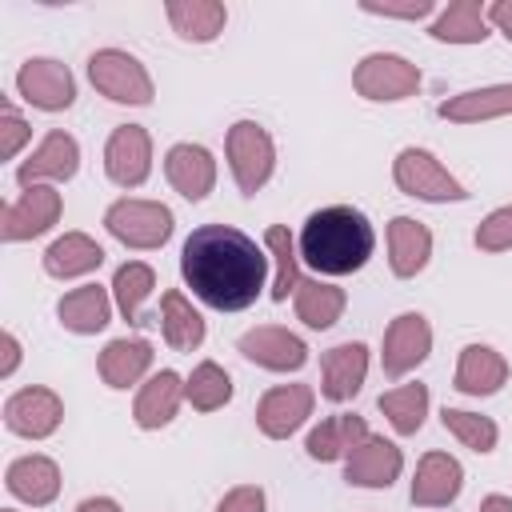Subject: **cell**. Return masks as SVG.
<instances>
[{
	"mask_svg": "<svg viewBox=\"0 0 512 512\" xmlns=\"http://www.w3.org/2000/svg\"><path fill=\"white\" fill-rule=\"evenodd\" d=\"M360 12H368V16H384V20H412V24H416V20L436 16L440 8H436V0H400V4H392V0H384V4L364 0Z\"/></svg>",
	"mask_w": 512,
	"mask_h": 512,
	"instance_id": "cell-39",
	"label": "cell"
},
{
	"mask_svg": "<svg viewBox=\"0 0 512 512\" xmlns=\"http://www.w3.org/2000/svg\"><path fill=\"white\" fill-rule=\"evenodd\" d=\"M4 488H8L16 500H24V504L44 508V504H52V500L60 496V464H56L52 456H40V452L20 456V460L8 464Z\"/></svg>",
	"mask_w": 512,
	"mask_h": 512,
	"instance_id": "cell-23",
	"label": "cell"
},
{
	"mask_svg": "<svg viewBox=\"0 0 512 512\" xmlns=\"http://www.w3.org/2000/svg\"><path fill=\"white\" fill-rule=\"evenodd\" d=\"M432 352V324L424 312H400L388 328H384V344H380V368L388 380H400L408 372H416Z\"/></svg>",
	"mask_w": 512,
	"mask_h": 512,
	"instance_id": "cell-10",
	"label": "cell"
},
{
	"mask_svg": "<svg viewBox=\"0 0 512 512\" xmlns=\"http://www.w3.org/2000/svg\"><path fill=\"white\" fill-rule=\"evenodd\" d=\"M428 36L440 40V44H484L492 36L488 4H480V0H452L448 8L436 12Z\"/></svg>",
	"mask_w": 512,
	"mask_h": 512,
	"instance_id": "cell-31",
	"label": "cell"
},
{
	"mask_svg": "<svg viewBox=\"0 0 512 512\" xmlns=\"http://www.w3.org/2000/svg\"><path fill=\"white\" fill-rule=\"evenodd\" d=\"M60 424H64V400H60L52 388H44V384L16 388V392L4 400V428H8L12 436L48 440Z\"/></svg>",
	"mask_w": 512,
	"mask_h": 512,
	"instance_id": "cell-11",
	"label": "cell"
},
{
	"mask_svg": "<svg viewBox=\"0 0 512 512\" xmlns=\"http://www.w3.org/2000/svg\"><path fill=\"white\" fill-rule=\"evenodd\" d=\"M104 228L112 240H120L124 248H136V252H152V248H164L176 232V216L168 204L160 200H140V196H120L108 204L104 212Z\"/></svg>",
	"mask_w": 512,
	"mask_h": 512,
	"instance_id": "cell-3",
	"label": "cell"
},
{
	"mask_svg": "<svg viewBox=\"0 0 512 512\" xmlns=\"http://www.w3.org/2000/svg\"><path fill=\"white\" fill-rule=\"evenodd\" d=\"M264 248H268L272 268H276V272H272V288H268V296H272L276 304H284V300L296 292V284L304 280V276H300V248H296L288 224H268V232H264Z\"/></svg>",
	"mask_w": 512,
	"mask_h": 512,
	"instance_id": "cell-34",
	"label": "cell"
},
{
	"mask_svg": "<svg viewBox=\"0 0 512 512\" xmlns=\"http://www.w3.org/2000/svg\"><path fill=\"white\" fill-rule=\"evenodd\" d=\"M476 512H512V496L492 492V496H484V500H480V508H476Z\"/></svg>",
	"mask_w": 512,
	"mask_h": 512,
	"instance_id": "cell-45",
	"label": "cell"
},
{
	"mask_svg": "<svg viewBox=\"0 0 512 512\" xmlns=\"http://www.w3.org/2000/svg\"><path fill=\"white\" fill-rule=\"evenodd\" d=\"M464 488V468L452 452H424L412 476V504L416 508H448Z\"/></svg>",
	"mask_w": 512,
	"mask_h": 512,
	"instance_id": "cell-19",
	"label": "cell"
},
{
	"mask_svg": "<svg viewBox=\"0 0 512 512\" xmlns=\"http://www.w3.org/2000/svg\"><path fill=\"white\" fill-rule=\"evenodd\" d=\"M4 512H16V508H4Z\"/></svg>",
	"mask_w": 512,
	"mask_h": 512,
	"instance_id": "cell-46",
	"label": "cell"
},
{
	"mask_svg": "<svg viewBox=\"0 0 512 512\" xmlns=\"http://www.w3.org/2000/svg\"><path fill=\"white\" fill-rule=\"evenodd\" d=\"M432 260V232L416 216H392L388 220V268L400 280H412Z\"/></svg>",
	"mask_w": 512,
	"mask_h": 512,
	"instance_id": "cell-22",
	"label": "cell"
},
{
	"mask_svg": "<svg viewBox=\"0 0 512 512\" xmlns=\"http://www.w3.org/2000/svg\"><path fill=\"white\" fill-rule=\"evenodd\" d=\"M108 288H112L116 312H120L128 324H144L140 304H144V300L152 296V288H156V272H152V264H144V260H128V264H120Z\"/></svg>",
	"mask_w": 512,
	"mask_h": 512,
	"instance_id": "cell-35",
	"label": "cell"
},
{
	"mask_svg": "<svg viewBox=\"0 0 512 512\" xmlns=\"http://www.w3.org/2000/svg\"><path fill=\"white\" fill-rule=\"evenodd\" d=\"M164 176H168V184H172L184 200L200 204V200L216 188V156H212L204 144L180 140V144H172V148L164 152Z\"/></svg>",
	"mask_w": 512,
	"mask_h": 512,
	"instance_id": "cell-18",
	"label": "cell"
},
{
	"mask_svg": "<svg viewBox=\"0 0 512 512\" xmlns=\"http://www.w3.org/2000/svg\"><path fill=\"white\" fill-rule=\"evenodd\" d=\"M184 400L196 412H216L232 400V376L216 364V360H200L188 376H184Z\"/></svg>",
	"mask_w": 512,
	"mask_h": 512,
	"instance_id": "cell-36",
	"label": "cell"
},
{
	"mask_svg": "<svg viewBox=\"0 0 512 512\" xmlns=\"http://www.w3.org/2000/svg\"><path fill=\"white\" fill-rule=\"evenodd\" d=\"M76 512H124L112 496H84L80 504H76Z\"/></svg>",
	"mask_w": 512,
	"mask_h": 512,
	"instance_id": "cell-44",
	"label": "cell"
},
{
	"mask_svg": "<svg viewBox=\"0 0 512 512\" xmlns=\"http://www.w3.org/2000/svg\"><path fill=\"white\" fill-rule=\"evenodd\" d=\"M440 424H444L448 436H456V440H460L464 448H472L476 456H488V452H496V444H500V428H496L492 416H480V412L448 408V404H444Z\"/></svg>",
	"mask_w": 512,
	"mask_h": 512,
	"instance_id": "cell-37",
	"label": "cell"
},
{
	"mask_svg": "<svg viewBox=\"0 0 512 512\" xmlns=\"http://www.w3.org/2000/svg\"><path fill=\"white\" fill-rule=\"evenodd\" d=\"M508 360L492 348V344H464L460 348V360H456V376H452V388L464 392V396H496L504 384H508Z\"/></svg>",
	"mask_w": 512,
	"mask_h": 512,
	"instance_id": "cell-21",
	"label": "cell"
},
{
	"mask_svg": "<svg viewBox=\"0 0 512 512\" xmlns=\"http://www.w3.org/2000/svg\"><path fill=\"white\" fill-rule=\"evenodd\" d=\"M216 512H268V496L260 484H236L216 500Z\"/></svg>",
	"mask_w": 512,
	"mask_h": 512,
	"instance_id": "cell-41",
	"label": "cell"
},
{
	"mask_svg": "<svg viewBox=\"0 0 512 512\" xmlns=\"http://www.w3.org/2000/svg\"><path fill=\"white\" fill-rule=\"evenodd\" d=\"M0 348H4V360H0V380H12L16 376V368H20V340H16V332H0Z\"/></svg>",
	"mask_w": 512,
	"mask_h": 512,
	"instance_id": "cell-42",
	"label": "cell"
},
{
	"mask_svg": "<svg viewBox=\"0 0 512 512\" xmlns=\"http://www.w3.org/2000/svg\"><path fill=\"white\" fill-rule=\"evenodd\" d=\"M76 172H80V144H76V136H68L64 128H52L28 152V160H20L16 180H20V188H32V184H64Z\"/></svg>",
	"mask_w": 512,
	"mask_h": 512,
	"instance_id": "cell-14",
	"label": "cell"
},
{
	"mask_svg": "<svg viewBox=\"0 0 512 512\" xmlns=\"http://www.w3.org/2000/svg\"><path fill=\"white\" fill-rule=\"evenodd\" d=\"M268 248L232 224H200L180 248V276L216 312H244L268 284Z\"/></svg>",
	"mask_w": 512,
	"mask_h": 512,
	"instance_id": "cell-1",
	"label": "cell"
},
{
	"mask_svg": "<svg viewBox=\"0 0 512 512\" xmlns=\"http://www.w3.org/2000/svg\"><path fill=\"white\" fill-rule=\"evenodd\" d=\"M16 92L24 96V104L40 112H64L76 100V76L68 64L52 56H28L16 68Z\"/></svg>",
	"mask_w": 512,
	"mask_h": 512,
	"instance_id": "cell-9",
	"label": "cell"
},
{
	"mask_svg": "<svg viewBox=\"0 0 512 512\" xmlns=\"http://www.w3.org/2000/svg\"><path fill=\"white\" fill-rule=\"evenodd\" d=\"M28 140H32L28 120H24L12 104H4V108H0V156H4V160H16Z\"/></svg>",
	"mask_w": 512,
	"mask_h": 512,
	"instance_id": "cell-40",
	"label": "cell"
},
{
	"mask_svg": "<svg viewBox=\"0 0 512 512\" xmlns=\"http://www.w3.org/2000/svg\"><path fill=\"white\" fill-rule=\"evenodd\" d=\"M300 260L320 276H352L360 272L376 252V228L372 220L352 204H324L308 212L300 236H296Z\"/></svg>",
	"mask_w": 512,
	"mask_h": 512,
	"instance_id": "cell-2",
	"label": "cell"
},
{
	"mask_svg": "<svg viewBox=\"0 0 512 512\" xmlns=\"http://www.w3.org/2000/svg\"><path fill=\"white\" fill-rule=\"evenodd\" d=\"M424 84L420 68L400 56V52H368L356 68H352V88L356 96L372 100V104H396V100H408L416 96Z\"/></svg>",
	"mask_w": 512,
	"mask_h": 512,
	"instance_id": "cell-7",
	"label": "cell"
},
{
	"mask_svg": "<svg viewBox=\"0 0 512 512\" xmlns=\"http://www.w3.org/2000/svg\"><path fill=\"white\" fill-rule=\"evenodd\" d=\"M112 308H116L112 288L80 284V288H72V292H64V296H60L56 316H60V324H64L68 332H76V336H96V332H104V328H108Z\"/></svg>",
	"mask_w": 512,
	"mask_h": 512,
	"instance_id": "cell-24",
	"label": "cell"
},
{
	"mask_svg": "<svg viewBox=\"0 0 512 512\" xmlns=\"http://www.w3.org/2000/svg\"><path fill=\"white\" fill-rule=\"evenodd\" d=\"M476 248L480 252H508L512 248V204L488 212L480 224H476Z\"/></svg>",
	"mask_w": 512,
	"mask_h": 512,
	"instance_id": "cell-38",
	"label": "cell"
},
{
	"mask_svg": "<svg viewBox=\"0 0 512 512\" xmlns=\"http://www.w3.org/2000/svg\"><path fill=\"white\" fill-rule=\"evenodd\" d=\"M160 332H164V340H168V348L172 352H196L200 344H204V336H208V328H204V316L192 308V300L184 296V292H176V288H168L164 296H160Z\"/></svg>",
	"mask_w": 512,
	"mask_h": 512,
	"instance_id": "cell-32",
	"label": "cell"
},
{
	"mask_svg": "<svg viewBox=\"0 0 512 512\" xmlns=\"http://www.w3.org/2000/svg\"><path fill=\"white\" fill-rule=\"evenodd\" d=\"M224 156H228V172L244 196H256L276 172V144H272L268 128L256 120H236L228 128Z\"/></svg>",
	"mask_w": 512,
	"mask_h": 512,
	"instance_id": "cell-5",
	"label": "cell"
},
{
	"mask_svg": "<svg viewBox=\"0 0 512 512\" xmlns=\"http://www.w3.org/2000/svg\"><path fill=\"white\" fill-rule=\"evenodd\" d=\"M488 24L512 44V0H492L488 4Z\"/></svg>",
	"mask_w": 512,
	"mask_h": 512,
	"instance_id": "cell-43",
	"label": "cell"
},
{
	"mask_svg": "<svg viewBox=\"0 0 512 512\" xmlns=\"http://www.w3.org/2000/svg\"><path fill=\"white\" fill-rule=\"evenodd\" d=\"M60 212H64V200H60L56 184H32L0 208V236L8 244L36 240L60 224Z\"/></svg>",
	"mask_w": 512,
	"mask_h": 512,
	"instance_id": "cell-8",
	"label": "cell"
},
{
	"mask_svg": "<svg viewBox=\"0 0 512 512\" xmlns=\"http://www.w3.org/2000/svg\"><path fill=\"white\" fill-rule=\"evenodd\" d=\"M392 180L404 196L412 200H424V204H460L468 200V188L428 152V148H400L396 160H392Z\"/></svg>",
	"mask_w": 512,
	"mask_h": 512,
	"instance_id": "cell-6",
	"label": "cell"
},
{
	"mask_svg": "<svg viewBox=\"0 0 512 512\" xmlns=\"http://www.w3.org/2000/svg\"><path fill=\"white\" fill-rule=\"evenodd\" d=\"M368 380V344L344 340L320 356V396L332 404L352 400Z\"/></svg>",
	"mask_w": 512,
	"mask_h": 512,
	"instance_id": "cell-17",
	"label": "cell"
},
{
	"mask_svg": "<svg viewBox=\"0 0 512 512\" xmlns=\"http://www.w3.org/2000/svg\"><path fill=\"white\" fill-rule=\"evenodd\" d=\"M404 472V452L384 436H364L344 460V480L352 488H392Z\"/></svg>",
	"mask_w": 512,
	"mask_h": 512,
	"instance_id": "cell-16",
	"label": "cell"
},
{
	"mask_svg": "<svg viewBox=\"0 0 512 512\" xmlns=\"http://www.w3.org/2000/svg\"><path fill=\"white\" fill-rule=\"evenodd\" d=\"M236 352H240L248 364L264 368V372H300V368L308 364V344H304L296 332L280 328V324L248 328V332L236 340Z\"/></svg>",
	"mask_w": 512,
	"mask_h": 512,
	"instance_id": "cell-13",
	"label": "cell"
},
{
	"mask_svg": "<svg viewBox=\"0 0 512 512\" xmlns=\"http://www.w3.org/2000/svg\"><path fill=\"white\" fill-rule=\"evenodd\" d=\"M368 436V420L356 416V412H336V416H324L308 440H304V452L320 464H336V460H348L352 448Z\"/></svg>",
	"mask_w": 512,
	"mask_h": 512,
	"instance_id": "cell-26",
	"label": "cell"
},
{
	"mask_svg": "<svg viewBox=\"0 0 512 512\" xmlns=\"http://www.w3.org/2000/svg\"><path fill=\"white\" fill-rule=\"evenodd\" d=\"M312 408H316L312 384H276L256 404V428L268 440H288L292 432H300L308 424Z\"/></svg>",
	"mask_w": 512,
	"mask_h": 512,
	"instance_id": "cell-15",
	"label": "cell"
},
{
	"mask_svg": "<svg viewBox=\"0 0 512 512\" xmlns=\"http://www.w3.org/2000/svg\"><path fill=\"white\" fill-rule=\"evenodd\" d=\"M104 176L116 188H140L152 176V136L140 124L112 128L104 144Z\"/></svg>",
	"mask_w": 512,
	"mask_h": 512,
	"instance_id": "cell-12",
	"label": "cell"
},
{
	"mask_svg": "<svg viewBox=\"0 0 512 512\" xmlns=\"http://www.w3.org/2000/svg\"><path fill=\"white\" fill-rule=\"evenodd\" d=\"M104 264V248L88 232H64L44 248V272L52 280H76Z\"/></svg>",
	"mask_w": 512,
	"mask_h": 512,
	"instance_id": "cell-29",
	"label": "cell"
},
{
	"mask_svg": "<svg viewBox=\"0 0 512 512\" xmlns=\"http://www.w3.org/2000/svg\"><path fill=\"white\" fill-rule=\"evenodd\" d=\"M344 288H336L332 280H320V276H304L292 292V308H296V320L312 332H324L332 328L340 316H344Z\"/></svg>",
	"mask_w": 512,
	"mask_h": 512,
	"instance_id": "cell-30",
	"label": "cell"
},
{
	"mask_svg": "<svg viewBox=\"0 0 512 512\" xmlns=\"http://www.w3.org/2000/svg\"><path fill=\"white\" fill-rule=\"evenodd\" d=\"M444 120L452 124H484V120H500L512 116V84H484V88H464L456 96H448L436 108Z\"/></svg>",
	"mask_w": 512,
	"mask_h": 512,
	"instance_id": "cell-27",
	"label": "cell"
},
{
	"mask_svg": "<svg viewBox=\"0 0 512 512\" xmlns=\"http://www.w3.org/2000/svg\"><path fill=\"white\" fill-rule=\"evenodd\" d=\"M376 408L388 416L396 436H416L424 428V416H428V384H420V380L396 384V388L380 392Z\"/></svg>",
	"mask_w": 512,
	"mask_h": 512,
	"instance_id": "cell-33",
	"label": "cell"
},
{
	"mask_svg": "<svg viewBox=\"0 0 512 512\" xmlns=\"http://www.w3.org/2000/svg\"><path fill=\"white\" fill-rule=\"evenodd\" d=\"M164 16L172 32L188 44H212L228 24V8L220 0H168Z\"/></svg>",
	"mask_w": 512,
	"mask_h": 512,
	"instance_id": "cell-28",
	"label": "cell"
},
{
	"mask_svg": "<svg viewBox=\"0 0 512 512\" xmlns=\"http://www.w3.org/2000/svg\"><path fill=\"white\" fill-rule=\"evenodd\" d=\"M88 80L100 96H108L112 104H132V108H148L156 96V84L148 76V68L124 52V48H96L88 56Z\"/></svg>",
	"mask_w": 512,
	"mask_h": 512,
	"instance_id": "cell-4",
	"label": "cell"
},
{
	"mask_svg": "<svg viewBox=\"0 0 512 512\" xmlns=\"http://www.w3.org/2000/svg\"><path fill=\"white\" fill-rule=\"evenodd\" d=\"M152 368V344L144 336H120V340H108L100 360H96V372L108 388H132L148 376Z\"/></svg>",
	"mask_w": 512,
	"mask_h": 512,
	"instance_id": "cell-25",
	"label": "cell"
},
{
	"mask_svg": "<svg viewBox=\"0 0 512 512\" xmlns=\"http://www.w3.org/2000/svg\"><path fill=\"white\" fill-rule=\"evenodd\" d=\"M180 404H184V376H176L172 368H160L140 384V392L132 400V420H136V428L156 432L176 420Z\"/></svg>",
	"mask_w": 512,
	"mask_h": 512,
	"instance_id": "cell-20",
	"label": "cell"
}]
</instances>
